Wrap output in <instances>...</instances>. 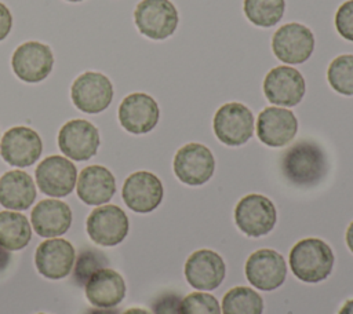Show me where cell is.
<instances>
[{"instance_id":"6","label":"cell","mask_w":353,"mask_h":314,"mask_svg":"<svg viewBox=\"0 0 353 314\" xmlns=\"http://www.w3.org/2000/svg\"><path fill=\"white\" fill-rule=\"evenodd\" d=\"M215 171V158L211 150L201 143H188L178 149L174 157L176 178L189 186H200L211 179Z\"/></svg>"},{"instance_id":"9","label":"cell","mask_w":353,"mask_h":314,"mask_svg":"<svg viewBox=\"0 0 353 314\" xmlns=\"http://www.w3.org/2000/svg\"><path fill=\"white\" fill-rule=\"evenodd\" d=\"M88 237L98 245L113 247L128 234L130 223L125 212L113 204L99 205L87 218Z\"/></svg>"},{"instance_id":"35","label":"cell","mask_w":353,"mask_h":314,"mask_svg":"<svg viewBox=\"0 0 353 314\" xmlns=\"http://www.w3.org/2000/svg\"><path fill=\"white\" fill-rule=\"evenodd\" d=\"M85 314H120V310L112 308V307H98V308H90Z\"/></svg>"},{"instance_id":"17","label":"cell","mask_w":353,"mask_h":314,"mask_svg":"<svg viewBox=\"0 0 353 314\" xmlns=\"http://www.w3.org/2000/svg\"><path fill=\"white\" fill-rule=\"evenodd\" d=\"M160 118L157 102L145 92L127 95L119 106V121L131 134H146L152 131Z\"/></svg>"},{"instance_id":"23","label":"cell","mask_w":353,"mask_h":314,"mask_svg":"<svg viewBox=\"0 0 353 314\" xmlns=\"http://www.w3.org/2000/svg\"><path fill=\"white\" fill-rule=\"evenodd\" d=\"M85 297L97 307H114L125 296V282L123 277L112 269L95 271L85 282Z\"/></svg>"},{"instance_id":"27","label":"cell","mask_w":353,"mask_h":314,"mask_svg":"<svg viewBox=\"0 0 353 314\" xmlns=\"http://www.w3.org/2000/svg\"><path fill=\"white\" fill-rule=\"evenodd\" d=\"M284 0H244V14L248 21L261 28L279 23L284 15Z\"/></svg>"},{"instance_id":"24","label":"cell","mask_w":353,"mask_h":314,"mask_svg":"<svg viewBox=\"0 0 353 314\" xmlns=\"http://www.w3.org/2000/svg\"><path fill=\"white\" fill-rule=\"evenodd\" d=\"M36 198V186L32 176L21 169L6 172L0 178V204L7 209H28Z\"/></svg>"},{"instance_id":"5","label":"cell","mask_w":353,"mask_h":314,"mask_svg":"<svg viewBox=\"0 0 353 314\" xmlns=\"http://www.w3.org/2000/svg\"><path fill=\"white\" fill-rule=\"evenodd\" d=\"M276 219L274 204L262 194H247L234 208L236 226L248 237H262L270 233Z\"/></svg>"},{"instance_id":"33","label":"cell","mask_w":353,"mask_h":314,"mask_svg":"<svg viewBox=\"0 0 353 314\" xmlns=\"http://www.w3.org/2000/svg\"><path fill=\"white\" fill-rule=\"evenodd\" d=\"M12 28V15L6 4L0 1V41L4 40Z\"/></svg>"},{"instance_id":"34","label":"cell","mask_w":353,"mask_h":314,"mask_svg":"<svg viewBox=\"0 0 353 314\" xmlns=\"http://www.w3.org/2000/svg\"><path fill=\"white\" fill-rule=\"evenodd\" d=\"M11 259H12V258H11L8 249H6L4 247L0 245V273L7 269V266L10 264Z\"/></svg>"},{"instance_id":"25","label":"cell","mask_w":353,"mask_h":314,"mask_svg":"<svg viewBox=\"0 0 353 314\" xmlns=\"http://www.w3.org/2000/svg\"><path fill=\"white\" fill-rule=\"evenodd\" d=\"M32 237V226L25 215L0 211V245L8 251L25 248Z\"/></svg>"},{"instance_id":"13","label":"cell","mask_w":353,"mask_h":314,"mask_svg":"<svg viewBox=\"0 0 353 314\" xmlns=\"http://www.w3.org/2000/svg\"><path fill=\"white\" fill-rule=\"evenodd\" d=\"M99 132L97 127L83 118H74L63 124L58 134L61 151L76 161L90 160L99 147Z\"/></svg>"},{"instance_id":"21","label":"cell","mask_w":353,"mask_h":314,"mask_svg":"<svg viewBox=\"0 0 353 314\" xmlns=\"http://www.w3.org/2000/svg\"><path fill=\"white\" fill-rule=\"evenodd\" d=\"M30 219L33 230L40 237H58L69 230L72 211L61 200L46 198L33 207Z\"/></svg>"},{"instance_id":"18","label":"cell","mask_w":353,"mask_h":314,"mask_svg":"<svg viewBox=\"0 0 353 314\" xmlns=\"http://www.w3.org/2000/svg\"><path fill=\"white\" fill-rule=\"evenodd\" d=\"M296 131L298 120L290 109L268 106L258 116L256 135L266 146H285L295 138Z\"/></svg>"},{"instance_id":"29","label":"cell","mask_w":353,"mask_h":314,"mask_svg":"<svg viewBox=\"0 0 353 314\" xmlns=\"http://www.w3.org/2000/svg\"><path fill=\"white\" fill-rule=\"evenodd\" d=\"M106 266H108V258L102 251L94 249V248H85L80 251V253L77 255L74 270H73V281L77 285L84 286L85 282L90 280V277L95 271L105 269Z\"/></svg>"},{"instance_id":"31","label":"cell","mask_w":353,"mask_h":314,"mask_svg":"<svg viewBox=\"0 0 353 314\" xmlns=\"http://www.w3.org/2000/svg\"><path fill=\"white\" fill-rule=\"evenodd\" d=\"M334 23L339 36L353 41V0H347L339 6Z\"/></svg>"},{"instance_id":"37","label":"cell","mask_w":353,"mask_h":314,"mask_svg":"<svg viewBox=\"0 0 353 314\" xmlns=\"http://www.w3.org/2000/svg\"><path fill=\"white\" fill-rule=\"evenodd\" d=\"M338 314H353V299L345 302V304L341 307Z\"/></svg>"},{"instance_id":"38","label":"cell","mask_w":353,"mask_h":314,"mask_svg":"<svg viewBox=\"0 0 353 314\" xmlns=\"http://www.w3.org/2000/svg\"><path fill=\"white\" fill-rule=\"evenodd\" d=\"M123 314H150V313L143 308H139V307H132V308L125 310Z\"/></svg>"},{"instance_id":"4","label":"cell","mask_w":353,"mask_h":314,"mask_svg":"<svg viewBox=\"0 0 353 314\" xmlns=\"http://www.w3.org/2000/svg\"><path fill=\"white\" fill-rule=\"evenodd\" d=\"M212 128L222 143L240 146L248 142L254 134V114L245 105L229 102L215 112Z\"/></svg>"},{"instance_id":"14","label":"cell","mask_w":353,"mask_h":314,"mask_svg":"<svg viewBox=\"0 0 353 314\" xmlns=\"http://www.w3.org/2000/svg\"><path fill=\"white\" fill-rule=\"evenodd\" d=\"M121 196L131 211L148 213L161 204L164 189L161 180L154 174L137 171L124 180Z\"/></svg>"},{"instance_id":"7","label":"cell","mask_w":353,"mask_h":314,"mask_svg":"<svg viewBox=\"0 0 353 314\" xmlns=\"http://www.w3.org/2000/svg\"><path fill=\"white\" fill-rule=\"evenodd\" d=\"M272 50L284 63H303L313 54L314 36L312 30L302 23H285L274 32L272 37Z\"/></svg>"},{"instance_id":"20","label":"cell","mask_w":353,"mask_h":314,"mask_svg":"<svg viewBox=\"0 0 353 314\" xmlns=\"http://www.w3.org/2000/svg\"><path fill=\"white\" fill-rule=\"evenodd\" d=\"M76 253L73 245L63 238H50L43 241L34 253L37 271L50 280L66 277L74 264Z\"/></svg>"},{"instance_id":"30","label":"cell","mask_w":353,"mask_h":314,"mask_svg":"<svg viewBox=\"0 0 353 314\" xmlns=\"http://www.w3.org/2000/svg\"><path fill=\"white\" fill-rule=\"evenodd\" d=\"M179 314H221V306L211 293L193 292L181 300Z\"/></svg>"},{"instance_id":"40","label":"cell","mask_w":353,"mask_h":314,"mask_svg":"<svg viewBox=\"0 0 353 314\" xmlns=\"http://www.w3.org/2000/svg\"><path fill=\"white\" fill-rule=\"evenodd\" d=\"M39 314H44V313H39Z\"/></svg>"},{"instance_id":"32","label":"cell","mask_w":353,"mask_h":314,"mask_svg":"<svg viewBox=\"0 0 353 314\" xmlns=\"http://www.w3.org/2000/svg\"><path fill=\"white\" fill-rule=\"evenodd\" d=\"M182 297L179 293L165 291L154 297L152 302L153 314H179V303Z\"/></svg>"},{"instance_id":"22","label":"cell","mask_w":353,"mask_h":314,"mask_svg":"<svg viewBox=\"0 0 353 314\" xmlns=\"http://www.w3.org/2000/svg\"><path fill=\"white\" fill-rule=\"evenodd\" d=\"M116 179L103 165H88L77 178V197L88 205H101L114 196Z\"/></svg>"},{"instance_id":"16","label":"cell","mask_w":353,"mask_h":314,"mask_svg":"<svg viewBox=\"0 0 353 314\" xmlns=\"http://www.w3.org/2000/svg\"><path fill=\"white\" fill-rule=\"evenodd\" d=\"M36 183L39 189L51 197L70 194L77 182L74 164L62 156L46 157L36 168Z\"/></svg>"},{"instance_id":"8","label":"cell","mask_w":353,"mask_h":314,"mask_svg":"<svg viewBox=\"0 0 353 314\" xmlns=\"http://www.w3.org/2000/svg\"><path fill=\"white\" fill-rule=\"evenodd\" d=\"M73 105L90 114L103 112L113 99V85L110 80L98 72H84L70 87Z\"/></svg>"},{"instance_id":"39","label":"cell","mask_w":353,"mask_h":314,"mask_svg":"<svg viewBox=\"0 0 353 314\" xmlns=\"http://www.w3.org/2000/svg\"><path fill=\"white\" fill-rule=\"evenodd\" d=\"M68 1H73V3H77V1H83V0H68Z\"/></svg>"},{"instance_id":"1","label":"cell","mask_w":353,"mask_h":314,"mask_svg":"<svg viewBox=\"0 0 353 314\" xmlns=\"http://www.w3.org/2000/svg\"><path fill=\"white\" fill-rule=\"evenodd\" d=\"M281 174L294 186L312 187L327 174V156L323 147L310 139H301L281 156Z\"/></svg>"},{"instance_id":"28","label":"cell","mask_w":353,"mask_h":314,"mask_svg":"<svg viewBox=\"0 0 353 314\" xmlns=\"http://www.w3.org/2000/svg\"><path fill=\"white\" fill-rule=\"evenodd\" d=\"M327 80L338 94L353 95V55L342 54L332 59L327 70Z\"/></svg>"},{"instance_id":"12","label":"cell","mask_w":353,"mask_h":314,"mask_svg":"<svg viewBox=\"0 0 353 314\" xmlns=\"http://www.w3.org/2000/svg\"><path fill=\"white\" fill-rule=\"evenodd\" d=\"M305 91V78L292 66H276L268 72L263 80V94L273 105L295 106L303 99Z\"/></svg>"},{"instance_id":"10","label":"cell","mask_w":353,"mask_h":314,"mask_svg":"<svg viewBox=\"0 0 353 314\" xmlns=\"http://www.w3.org/2000/svg\"><path fill=\"white\" fill-rule=\"evenodd\" d=\"M52 66V51L40 41L22 43L11 56V67L15 76L25 83L43 81L51 73Z\"/></svg>"},{"instance_id":"15","label":"cell","mask_w":353,"mask_h":314,"mask_svg":"<svg viewBox=\"0 0 353 314\" xmlns=\"http://www.w3.org/2000/svg\"><path fill=\"white\" fill-rule=\"evenodd\" d=\"M43 151L40 135L23 125L12 127L1 138L0 154L6 163L14 167H29L39 160Z\"/></svg>"},{"instance_id":"2","label":"cell","mask_w":353,"mask_h":314,"mask_svg":"<svg viewBox=\"0 0 353 314\" xmlns=\"http://www.w3.org/2000/svg\"><path fill=\"white\" fill-rule=\"evenodd\" d=\"M334 252L331 247L314 237L298 241L290 251V266L292 274L309 284H316L325 280L334 267Z\"/></svg>"},{"instance_id":"36","label":"cell","mask_w":353,"mask_h":314,"mask_svg":"<svg viewBox=\"0 0 353 314\" xmlns=\"http://www.w3.org/2000/svg\"><path fill=\"white\" fill-rule=\"evenodd\" d=\"M346 244H347V248L350 249V252L353 253V222L349 224V227L346 230Z\"/></svg>"},{"instance_id":"19","label":"cell","mask_w":353,"mask_h":314,"mask_svg":"<svg viewBox=\"0 0 353 314\" xmlns=\"http://www.w3.org/2000/svg\"><path fill=\"white\" fill-rule=\"evenodd\" d=\"M226 264L211 249L194 251L185 263V277L190 286L199 291H212L225 280Z\"/></svg>"},{"instance_id":"3","label":"cell","mask_w":353,"mask_h":314,"mask_svg":"<svg viewBox=\"0 0 353 314\" xmlns=\"http://www.w3.org/2000/svg\"><path fill=\"white\" fill-rule=\"evenodd\" d=\"M134 19L143 36L164 40L176 30L179 17L170 0H142L135 7Z\"/></svg>"},{"instance_id":"26","label":"cell","mask_w":353,"mask_h":314,"mask_svg":"<svg viewBox=\"0 0 353 314\" xmlns=\"http://www.w3.org/2000/svg\"><path fill=\"white\" fill-rule=\"evenodd\" d=\"M221 311L222 314H262L263 299L248 286H236L225 293Z\"/></svg>"},{"instance_id":"11","label":"cell","mask_w":353,"mask_h":314,"mask_svg":"<svg viewBox=\"0 0 353 314\" xmlns=\"http://www.w3.org/2000/svg\"><path fill=\"white\" fill-rule=\"evenodd\" d=\"M244 271L252 286L259 291H273L283 285L287 275V264L277 251L263 248L248 256Z\"/></svg>"}]
</instances>
